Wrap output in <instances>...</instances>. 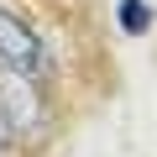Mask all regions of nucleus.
Listing matches in <instances>:
<instances>
[{
	"instance_id": "1",
	"label": "nucleus",
	"mask_w": 157,
	"mask_h": 157,
	"mask_svg": "<svg viewBox=\"0 0 157 157\" xmlns=\"http://www.w3.org/2000/svg\"><path fill=\"white\" fill-rule=\"evenodd\" d=\"M0 126L11 141H42L47 136V100H42V78L6 68L0 63Z\"/></svg>"
},
{
	"instance_id": "2",
	"label": "nucleus",
	"mask_w": 157,
	"mask_h": 157,
	"mask_svg": "<svg viewBox=\"0 0 157 157\" xmlns=\"http://www.w3.org/2000/svg\"><path fill=\"white\" fill-rule=\"evenodd\" d=\"M0 63H6V68H21L32 78H47V68H52V52H47L42 32L26 16H16L11 6H0Z\"/></svg>"
}]
</instances>
